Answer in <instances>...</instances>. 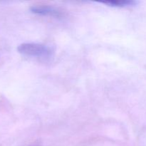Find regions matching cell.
<instances>
[{
    "label": "cell",
    "mask_w": 146,
    "mask_h": 146,
    "mask_svg": "<svg viewBox=\"0 0 146 146\" xmlns=\"http://www.w3.org/2000/svg\"><path fill=\"white\" fill-rule=\"evenodd\" d=\"M21 55L38 59H49L53 56L54 50L48 46L37 43H23L17 48Z\"/></svg>",
    "instance_id": "cell-1"
},
{
    "label": "cell",
    "mask_w": 146,
    "mask_h": 146,
    "mask_svg": "<svg viewBox=\"0 0 146 146\" xmlns=\"http://www.w3.org/2000/svg\"><path fill=\"white\" fill-rule=\"evenodd\" d=\"M31 12L36 14L44 16H51V17H61V13L55 8L50 6L40 5L32 7L31 8Z\"/></svg>",
    "instance_id": "cell-2"
},
{
    "label": "cell",
    "mask_w": 146,
    "mask_h": 146,
    "mask_svg": "<svg viewBox=\"0 0 146 146\" xmlns=\"http://www.w3.org/2000/svg\"><path fill=\"white\" fill-rule=\"evenodd\" d=\"M100 3L115 7H127L137 4V1L134 0H106L100 1Z\"/></svg>",
    "instance_id": "cell-3"
}]
</instances>
